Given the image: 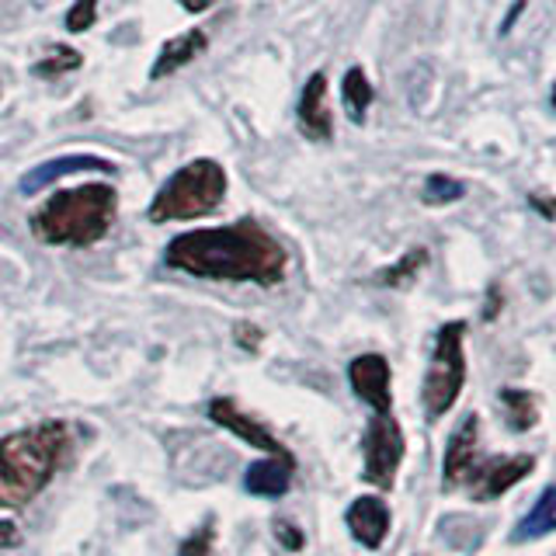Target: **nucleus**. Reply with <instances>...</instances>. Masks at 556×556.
Segmentation results:
<instances>
[{
	"instance_id": "obj_1",
	"label": "nucleus",
	"mask_w": 556,
	"mask_h": 556,
	"mask_svg": "<svg viewBox=\"0 0 556 556\" xmlns=\"http://www.w3.org/2000/svg\"><path fill=\"white\" fill-rule=\"evenodd\" d=\"M164 261L167 268L199 278L275 286L286 278L289 254L261 223L240 219L213 226V230H188L174 237L164 251Z\"/></svg>"
},
{
	"instance_id": "obj_2",
	"label": "nucleus",
	"mask_w": 556,
	"mask_h": 556,
	"mask_svg": "<svg viewBox=\"0 0 556 556\" xmlns=\"http://www.w3.org/2000/svg\"><path fill=\"white\" fill-rule=\"evenodd\" d=\"M70 452V428L42 421L0 442V508H25L56 477Z\"/></svg>"
},
{
	"instance_id": "obj_3",
	"label": "nucleus",
	"mask_w": 556,
	"mask_h": 556,
	"mask_svg": "<svg viewBox=\"0 0 556 556\" xmlns=\"http://www.w3.org/2000/svg\"><path fill=\"white\" fill-rule=\"evenodd\" d=\"M118 195L109 185H80L56 191L42 208L31 213V233L42 243H70V248H91L115 223Z\"/></svg>"
},
{
	"instance_id": "obj_4",
	"label": "nucleus",
	"mask_w": 556,
	"mask_h": 556,
	"mask_svg": "<svg viewBox=\"0 0 556 556\" xmlns=\"http://www.w3.org/2000/svg\"><path fill=\"white\" fill-rule=\"evenodd\" d=\"M223 195H226V170L216 161H191L181 170H174L167 185L156 191L147 216L150 223L199 219L219 208Z\"/></svg>"
},
{
	"instance_id": "obj_5",
	"label": "nucleus",
	"mask_w": 556,
	"mask_h": 556,
	"mask_svg": "<svg viewBox=\"0 0 556 556\" xmlns=\"http://www.w3.org/2000/svg\"><path fill=\"white\" fill-rule=\"evenodd\" d=\"M463 338H466V324L463 320H448L439 338H434V352L428 362V376L421 387V400H425V414L442 417L445 410H452V404L463 393L466 382V352H463Z\"/></svg>"
},
{
	"instance_id": "obj_6",
	"label": "nucleus",
	"mask_w": 556,
	"mask_h": 556,
	"mask_svg": "<svg viewBox=\"0 0 556 556\" xmlns=\"http://www.w3.org/2000/svg\"><path fill=\"white\" fill-rule=\"evenodd\" d=\"M362 452H365L362 477L376 486H382V491L393 486L396 469H400V463H404L407 442H404V431H400V425L390 414H376V421L369 425V431H365Z\"/></svg>"
},
{
	"instance_id": "obj_7",
	"label": "nucleus",
	"mask_w": 556,
	"mask_h": 556,
	"mask_svg": "<svg viewBox=\"0 0 556 556\" xmlns=\"http://www.w3.org/2000/svg\"><path fill=\"white\" fill-rule=\"evenodd\" d=\"M208 417H213V425H219V428H226V431L240 434V439L248 442V445H254V448H261V452H268V459L295 463V459H292V452L268 431V425H257L254 417H248V414H243V410L233 404V400H226V396L213 400V404H208Z\"/></svg>"
},
{
	"instance_id": "obj_8",
	"label": "nucleus",
	"mask_w": 556,
	"mask_h": 556,
	"mask_svg": "<svg viewBox=\"0 0 556 556\" xmlns=\"http://www.w3.org/2000/svg\"><path fill=\"white\" fill-rule=\"evenodd\" d=\"M535 459L532 456H511V459H491L483 466H473L469 473V494L473 501H494L501 494H508L518 480H526L532 473Z\"/></svg>"
},
{
	"instance_id": "obj_9",
	"label": "nucleus",
	"mask_w": 556,
	"mask_h": 556,
	"mask_svg": "<svg viewBox=\"0 0 556 556\" xmlns=\"http://www.w3.org/2000/svg\"><path fill=\"white\" fill-rule=\"evenodd\" d=\"M348 379H352V390L369 404L376 414H390V362L382 355H358L348 365Z\"/></svg>"
},
{
	"instance_id": "obj_10",
	"label": "nucleus",
	"mask_w": 556,
	"mask_h": 556,
	"mask_svg": "<svg viewBox=\"0 0 556 556\" xmlns=\"http://www.w3.org/2000/svg\"><path fill=\"white\" fill-rule=\"evenodd\" d=\"M477 448H480V417L466 414L459 428L452 431V439L445 445V459H442V480L445 486L463 483L477 466Z\"/></svg>"
},
{
	"instance_id": "obj_11",
	"label": "nucleus",
	"mask_w": 556,
	"mask_h": 556,
	"mask_svg": "<svg viewBox=\"0 0 556 556\" xmlns=\"http://www.w3.org/2000/svg\"><path fill=\"white\" fill-rule=\"evenodd\" d=\"M295 118H300V129L306 139H324L334 136V118H330L327 109V77L324 74H313L300 94V109H295Z\"/></svg>"
},
{
	"instance_id": "obj_12",
	"label": "nucleus",
	"mask_w": 556,
	"mask_h": 556,
	"mask_svg": "<svg viewBox=\"0 0 556 556\" xmlns=\"http://www.w3.org/2000/svg\"><path fill=\"white\" fill-rule=\"evenodd\" d=\"M348 529L365 549H379L390 532V508L379 497H358L348 508Z\"/></svg>"
},
{
	"instance_id": "obj_13",
	"label": "nucleus",
	"mask_w": 556,
	"mask_h": 556,
	"mask_svg": "<svg viewBox=\"0 0 556 556\" xmlns=\"http://www.w3.org/2000/svg\"><path fill=\"white\" fill-rule=\"evenodd\" d=\"M77 170H115V164L101 161V156H91V153H74V156H56V161H46L39 167H31L25 178H22V191L25 195H35V191H42L46 185L66 178V174H77Z\"/></svg>"
},
{
	"instance_id": "obj_14",
	"label": "nucleus",
	"mask_w": 556,
	"mask_h": 556,
	"mask_svg": "<svg viewBox=\"0 0 556 556\" xmlns=\"http://www.w3.org/2000/svg\"><path fill=\"white\" fill-rule=\"evenodd\" d=\"M205 49H208V35H205V28H188L185 35H174L170 42H164L161 56L153 60V66H150V80H164V77H170V74H178L181 66H188L191 60H199Z\"/></svg>"
},
{
	"instance_id": "obj_15",
	"label": "nucleus",
	"mask_w": 556,
	"mask_h": 556,
	"mask_svg": "<svg viewBox=\"0 0 556 556\" xmlns=\"http://www.w3.org/2000/svg\"><path fill=\"white\" fill-rule=\"evenodd\" d=\"M295 463H282V459H257L251 463L248 477H243V486L257 497H282L292 483Z\"/></svg>"
},
{
	"instance_id": "obj_16",
	"label": "nucleus",
	"mask_w": 556,
	"mask_h": 556,
	"mask_svg": "<svg viewBox=\"0 0 556 556\" xmlns=\"http://www.w3.org/2000/svg\"><path fill=\"white\" fill-rule=\"evenodd\" d=\"M556 532V486H546L539 501L529 508V515L518 521L511 532V543H526V539H539Z\"/></svg>"
},
{
	"instance_id": "obj_17",
	"label": "nucleus",
	"mask_w": 556,
	"mask_h": 556,
	"mask_svg": "<svg viewBox=\"0 0 556 556\" xmlns=\"http://www.w3.org/2000/svg\"><path fill=\"white\" fill-rule=\"evenodd\" d=\"M341 98H344V112L352 122H365V112H369V104L376 98L369 77H365L362 66H352L344 74V84H341Z\"/></svg>"
},
{
	"instance_id": "obj_18",
	"label": "nucleus",
	"mask_w": 556,
	"mask_h": 556,
	"mask_svg": "<svg viewBox=\"0 0 556 556\" xmlns=\"http://www.w3.org/2000/svg\"><path fill=\"white\" fill-rule=\"evenodd\" d=\"M501 404H504V410H508V425H511L515 431H529V428H535L539 410H535L532 393H526V390H504V393H501Z\"/></svg>"
},
{
	"instance_id": "obj_19",
	"label": "nucleus",
	"mask_w": 556,
	"mask_h": 556,
	"mask_svg": "<svg viewBox=\"0 0 556 556\" xmlns=\"http://www.w3.org/2000/svg\"><path fill=\"white\" fill-rule=\"evenodd\" d=\"M84 63V56L77 49H70V46H49L46 49V56L31 66V74L35 77H63V74H70V70H77Z\"/></svg>"
},
{
	"instance_id": "obj_20",
	"label": "nucleus",
	"mask_w": 556,
	"mask_h": 556,
	"mask_svg": "<svg viewBox=\"0 0 556 556\" xmlns=\"http://www.w3.org/2000/svg\"><path fill=\"white\" fill-rule=\"evenodd\" d=\"M425 261H428V251H425V248H414V251H407L404 257H400L393 268L382 271V275H379V282H382V286H390V289L407 286L410 278L425 268Z\"/></svg>"
},
{
	"instance_id": "obj_21",
	"label": "nucleus",
	"mask_w": 556,
	"mask_h": 556,
	"mask_svg": "<svg viewBox=\"0 0 556 556\" xmlns=\"http://www.w3.org/2000/svg\"><path fill=\"white\" fill-rule=\"evenodd\" d=\"M466 195V185L448 178V174H431L425 181V202L428 205H448V202H459Z\"/></svg>"
},
{
	"instance_id": "obj_22",
	"label": "nucleus",
	"mask_w": 556,
	"mask_h": 556,
	"mask_svg": "<svg viewBox=\"0 0 556 556\" xmlns=\"http://www.w3.org/2000/svg\"><path fill=\"white\" fill-rule=\"evenodd\" d=\"M213 543H216V521L208 518V521H202V526L185 539L178 556H213Z\"/></svg>"
},
{
	"instance_id": "obj_23",
	"label": "nucleus",
	"mask_w": 556,
	"mask_h": 556,
	"mask_svg": "<svg viewBox=\"0 0 556 556\" xmlns=\"http://www.w3.org/2000/svg\"><path fill=\"white\" fill-rule=\"evenodd\" d=\"M98 4L101 0H74V8L66 11V31H87V28H94L98 22Z\"/></svg>"
},
{
	"instance_id": "obj_24",
	"label": "nucleus",
	"mask_w": 556,
	"mask_h": 556,
	"mask_svg": "<svg viewBox=\"0 0 556 556\" xmlns=\"http://www.w3.org/2000/svg\"><path fill=\"white\" fill-rule=\"evenodd\" d=\"M275 535L286 549H303V532L289 526V521H275Z\"/></svg>"
},
{
	"instance_id": "obj_25",
	"label": "nucleus",
	"mask_w": 556,
	"mask_h": 556,
	"mask_svg": "<svg viewBox=\"0 0 556 556\" xmlns=\"http://www.w3.org/2000/svg\"><path fill=\"white\" fill-rule=\"evenodd\" d=\"M17 543H22V535H17L14 521H0V549H14Z\"/></svg>"
},
{
	"instance_id": "obj_26",
	"label": "nucleus",
	"mask_w": 556,
	"mask_h": 556,
	"mask_svg": "<svg viewBox=\"0 0 556 556\" xmlns=\"http://www.w3.org/2000/svg\"><path fill=\"white\" fill-rule=\"evenodd\" d=\"M237 341H243V348H251V352H254L257 341H261V330L251 327V324H240V327H237Z\"/></svg>"
},
{
	"instance_id": "obj_27",
	"label": "nucleus",
	"mask_w": 556,
	"mask_h": 556,
	"mask_svg": "<svg viewBox=\"0 0 556 556\" xmlns=\"http://www.w3.org/2000/svg\"><path fill=\"white\" fill-rule=\"evenodd\" d=\"M178 4H181L185 11H191V14H202V11L213 8V0H178Z\"/></svg>"
},
{
	"instance_id": "obj_28",
	"label": "nucleus",
	"mask_w": 556,
	"mask_h": 556,
	"mask_svg": "<svg viewBox=\"0 0 556 556\" xmlns=\"http://www.w3.org/2000/svg\"><path fill=\"white\" fill-rule=\"evenodd\" d=\"M553 109H556V84H553Z\"/></svg>"
}]
</instances>
